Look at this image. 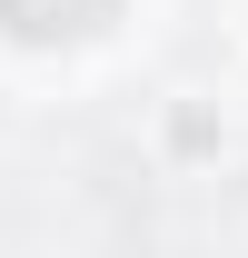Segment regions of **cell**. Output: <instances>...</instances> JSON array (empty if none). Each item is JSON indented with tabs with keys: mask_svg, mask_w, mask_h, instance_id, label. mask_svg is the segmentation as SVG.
<instances>
[{
	"mask_svg": "<svg viewBox=\"0 0 248 258\" xmlns=\"http://www.w3.org/2000/svg\"><path fill=\"white\" fill-rule=\"evenodd\" d=\"M119 0H0V30L10 40H90Z\"/></svg>",
	"mask_w": 248,
	"mask_h": 258,
	"instance_id": "cell-1",
	"label": "cell"
}]
</instances>
